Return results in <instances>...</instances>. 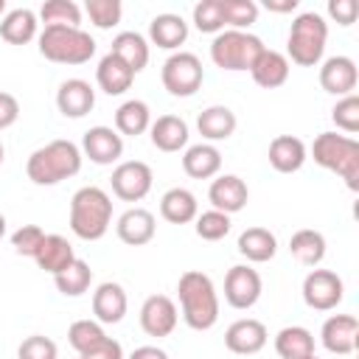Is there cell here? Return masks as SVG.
<instances>
[{
	"label": "cell",
	"instance_id": "42",
	"mask_svg": "<svg viewBox=\"0 0 359 359\" xmlns=\"http://www.w3.org/2000/svg\"><path fill=\"white\" fill-rule=\"evenodd\" d=\"M194 25L199 34H222L224 17H222V0H202L194 6Z\"/></svg>",
	"mask_w": 359,
	"mask_h": 359
},
{
	"label": "cell",
	"instance_id": "14",
	"mask_svg": "<svg viewBox=\"0 0 359 359\" xmlns=\"http://www.w3.org/2000/svg\"><path fill=\"white\" fill-rule=\"evenodd\" d=\"M81 154L95 165H112L123 154V137L112 126H90L81 137Z\"/></svg>",
	"mask_w": 359,
	"mask_h": 359
},
{
	"label": "cell",
	"instance_id": "52",
	"mask_svg": "<svg viewBox=\"0 0 359 359\" xmlns=\"http://www.w3.org/2000/svg\"><path fill=\"white\" fill-rule=\"evenodd\" d=\"M6 17V0H0V20Z\"/></svg>",
	"mask_w": 359,
	"mask_h": 359
},
{
	"label": "cell",
	"instance_id": "39",
	"mask_svg": "<svg viewBox=\"0 0 359 359\" xmlns=\"http://www.w3.org/2000/svg\"><path fill=\"white\" fill-rule=\"evenodd\" d=\"M222 17L230 31H247L258 20V3L255 0H222Z\"/></svg>",
	"mask_w": 359,
	"mask_h": 359
},
{
	"label": "cell",
	"instance_id": "3",
	"mask_svg": "<svg viewBox=\"0 0 359 359\" xmlns=\"http://www.w3.org/2000/svg\"><path fill=\"white\" fill-rule=\"evenodd\" d=\"M112 224V199L98 185H84L70 196V230L81 241H98Z\"/></svg>",
	"mask_w": 359,
	"mask_h": 359
},
{
	"label": "cell",
	"instance_id": "33",
	"mask_svg": "<svg viewBox=\"0 0 359 359\" xmlns=\"http://www.w3.org/2000/svg\"><path fill=\"white\" fill-rule=\"evenodd\" d=\"M151 126V109L146 101L140 98H129L115 109V132L123 137H137L143 132H149Z\"/></svg>",
	"mask_w": 359,
	"mask_h": 359
},
{
	"label": "cell",
	"instance_id": "38",
	"mask_svg": "<svg viewBox=\"0 0 359 359\" xmlns=\"http://www.w3.org/2000/svg\"><path fill=\"white\" fill-rule=\"evenodd\" d=\"M104 339H107V331L101 328L98 320H76L67 328V342L73 351H79V356H84L87 351H93Z\"/></svg>",
	"mask_w": 359,
	"mask_h": 359
},
{
	"label": "cell",
	"instance_id": "23",
	"mask_svg": "<svg viewBox=\"0 0 359 359\" xmlns=\"http://www.w3.org/2000/svg\"><path fill=\"white\" fill-rule=\"evenodd\" d=\"M34 261H36V266H39L42 272L59 275L62 269H67V266L76 261V252H73V244H70L65 236H59V233H45V238H42V244H39Z\"/></svg>",
	"mask_w": 359,
	"mask_h": 359
},
{
	"label": "cell",
	"instance_id": "24",
	"mask_svg": "<svg viewBox=\"0 0 359 359\" xmlns=\"http://www.w3.org/2000/svg\"><path fill=\"white\" fill-rule=\"evenodd\" d=\"M289 59L280 53V50H269V48H264L261 53H258V59L252 62V67H250V76H252V81L258 84V87H264V90H275V87H280V84H286V79H289Z\"/></svg>",
	"mask_w": 359,
	"mask_h": 359
},
{
	"label": "cell",
	"instance_id": "13",
	"mask_svg": "<svg viewBox=\"0 0 359 359\" xmlns=\"http://www.w3.org/2000/svg\"><path fill=\"white\" fill-rule=\"evenodd\" d=\"M177 320H180V311L168 294H149L140 306V328L149 337H157V339L168 337L177 328Z\"/></svg>",
	"mask_w": 359,
	"mask_h": 359
},
{
	"label": "cell",
	"instance_id": "44",
	"mask_svg": "<svg viewBox=\"0 0 359 359\" xmlns=\"http://www.w3.org/2000/svg\"><path fill=\"white\" fill-rule=\"evenodd\" d=\"M59 356V348L50 337H42V334H31L20 342L17 348V359H56Z\"/></svg>",
	"mask_w": 359,
	"mask_h": 359
},
{
	"label": "cell",
	"instance_id": "36",
	"mask_svg": "<svg viewBox=\"0 0 359 359\" xmlns=\"http://www.w3.org/2000/svg\"><path fill=\"white\" fill-rule=\"evenodd\" d=\"M53 283H56V289L65 297H81L90 289V283H93V269H90L87 261L76 258L67 269H62L59 275H53Z\"/></svg>",
	"mask_w": 359,
	"mask_h": 359
},
{
	"label": "cell",
	"instance_id": "46",
	"mask_svg": "<svg viewBox=\"0 0 359 359\" xmlns=\"http://www.w3.org/2000/svg\"><path fill=\"white\" fill-rule=\"evenodd\" d=\"M325 11L337 25H353L356 14H359V6H356V0H328Z\"/></svg>",
	"mask_w": 359,
	"mask_h": 359
},
{
	"label": "cell",
	"instance_id": "50",
	"mask_svg": "<svg viewBox=\"0 0 359 359\" xmlns=\"http://www.w3.org/2000/svg\"><path fill=\"white\" fill-rule=\"evenodd\" d=\"M264 6L275 14H292L297 8V0H264Z\"/></svg>",
	"mask_w": 359,
	"mask_h": 359
},
{
	"label": "cell",
	"instance_id": "37",
	"mask_svg": "<svg viewBox=\"0 0 359 359\" xmlns=\"http://www.w3.org/2000/svg\"><path fill=\"white\" fill-rule=\"evenodd\" d=\"M36 17H39V22L45 28H53V25L79 28L81 25V8L73 0H48V3H42Z\"/></svg>",
	"mask_w": 359,
	"mask_h": 359
},
{
	"label": "cell",
	"instance_id": "21",
	"mask_svg": "<svg viewBox=\"0 0 359 359\" xmlns=\"http://www.w3.org/2000/svg\"><path fill=\"white\" fill-rule=\"evenodd\" d=\"M149 137H151V146L165 151V154H174V151H182L188 149V123L180 118V115H160L157 121H151L149 126Z\"/></svg>",
	"mask_w": 359,
	"mask_h": 359
},
{
	"label": "cell",
	"instance_id": "15",
	"mask_svg": "<svg viewBox=\"0 0 359 359\" xmlns=\"http://www.w3.org/2000/svg\"><path fill=\"white\" fill-rule=\"evenodd\" d=\"M269 342V334H266V325L255 317H241L236 323L227 325L224 331V345L230 353H238V356H252L258 351H264V345Z\"/></svg>",
	"mask_w": 359,
	"mask_h": 359
},
{
	"label": "cell",
	"instance_id": "34",
	"mask_svg": "<svg viewBox=\"0 0 359 359\" xmlns=\"http://www.w3.org/2000/svg\"><path fill=\"white\" fill-rule=\"evenodd\" d=\"M275 353L280 359H303L314 353V334L303 325H286L275 334Z\"/></svg>",
	"mask_w": 359,
	"mask_h": 359
},
{
	"label": "cell",
	"instance_id": "19",
	"mask_svg": "<svg viewBox=\"0 0 359 359\" xmlns=\"http://www.w3.org/2000/svg\"><path fill=\"white\" fill-rule=\"evenodd\" d=\"M126 309H129V297H126V292H123L121 283H115V280L98 283V289L93 292V314H95V320L101 325L121 323L123 314H126Z\"/></svg>",
	"mask_w": 359,
	"mask_h": 359
},
{
	"label": "cell",
	"instance_id": "35",
	"mask_svg": "<svg viewBox=\"0 0 359 359\" xmlns=\"http://www.w3.org/2000/svg\"><path fill=\"white\" fill-rule=\"evenodd\" d=\"M289 252L303 264V266H317L325 258V236L320 230L303 227L297 233H292L289 238Z\"/></svg>",
	"mask_w": 359,
	"mask_h": 359
},
{
	"label": "cell",
	"instance_id": "20",
	"mask_svg": "<svg viewBox=\"0 0 359 359\" xmlns=\"http://www.w3.org/2000/svg\"><path fill=\"white\" fill-rule=\"evenodd\" d=\"M56 107L65 118H84L95 107V90L84 79H67L56 90Z\"/></svg>",
	"mask_w": 359,
	"mask_h": 359
},
{
	"label": "cell",
	"instance_id": "40",
	"mask_svg": "<svg viewBox=\"0 0 359 359\" xmlns=\"http://www.w3.org/2000/svg\"><path fill=\"white\" fill-rule=\"evenodd\" d=\"M194 222H196L194 230H196V236L202 241H222L230 233V216L222 213V210H213V208L205 210V213H199Z\"/></svg>",
	"mask_w": 359,
	"mask_h": 359
},
{
	"label": "cell",
	"instance_id": "9",
	"mask_svg": "<svg viewBox=\"0 0 359 359\" xmlns=\"http://www.w3.org/2000/svg\"><path fill=\"white\" fill-rule=\"evenodd\" d=\"M345 283L331 269H311L303 278V303L314 311H331L342 303Z\"/></svg>",
	"mask_w": 359,
	"mask_h": 359
},
{
	"label": "cell",
	"instance_id": "30",
	"mask_svg": "<svg viewBox=\"0 0 359 359\" xmlns=\"http://www.w3.org/2000/svg\"><path fill=\"white\" fill-rule=\"evenodd\" d=\"M236 247H238V252H241L250 264H266V261H272L275 252H278V238H275V233H269L266 227H247V230L238 236Z\"/></svg>",
	"mask_w": 359,
	"mask_h": 359
},
{
	"label": "cell",
	"instance_id": "49",
	"mask_svg": "<svg viewBox=\"0 0 359 359\" xmlns=\"http://www.w3.org/2000/svg\"><path fill=\"white\" fill-rule=\"evenodd\" d=\"M129 359H168V353L163 348H157V345H140V348H135L129 353Z\"/></svg>",
	"mask_w": 359,
	"mask_h": 359
},
{
	"label": "cell",
	"instance_id": "41",
	"mask_svg": "<svg viewBox=\"0 0 359 359\" xmlns=\"http://www.w3.org/2000/svg\"><path fill=\"white\" fill-rule=\"evenodd\" d=\"M84 11H87V17H90V22H93L95 28L109 31L112 25L121 22L123 6H121V0H87Z\"/></svg>",
	"mask_w": 359,
	"mask_h": 359
},
{
	"label": "cell",
	"instance_id": "45",
	"mask_svg": "<svg viewBox=\"0 0 359 359\" xmlns=\"http://www.w3.org/2000/svg\"><path fill=\"white\" fill-rule=\"evenodd\" d=\"M42 238H45V230L39 224H22L20 230L11 233V247H14L17 255L34 258L36 250H39V244H42Z\"/></svg>",
	"mask_w": 359,
	"mask_h": 359
},
{
	"label": "cell",
	"instance_id": "27",
	"mask_svg": "<svg viewBox=\"0 0 359 359\" xmlns=\"http://www.w3.org/2000/svg\"><path fill=\"white\" fill-rule=\"evenodd\" d=\"M149 39H151V45H157L163 50H177L188 39V22L180 14H171V11L157 14L149 22Z\"/></svg>",
	"mask_w": 359,
	"mask_h": 359
},
{
	"label": "cell",
	"instance_id": "11",
	"mask_svg": "<svg viewBox=\"0 0 359 359\" xmlns=\"http://www.w3.org/2000/svg\"><path fill=\"white\" fill-rule=\"evenodd\" d=\"M264 292V280L258 275V269H252L250 264H236L227 269L224 275V300L233 309H252L258 303Z\"/></svg>",
	"mask_w": 359,
	"mask_h": 359
},
{
	"label": "cell",
	"instance_id": "43",
	"mask_svg": "<svg viewBox=\"0 0 359 359\" xmlns=\"http://www.w3.org/2000/svg\"><path fill=\"white\" fill-rule=\"evenodd\" d=\"M331 121L337 123V129H342L348 137L359 132V95L351 93L345 98H339L331 109Z\"/></svg>",
	"mask_w": 359,
	"mask_h": 359
},
{
	"label": "cell",
	"instance_id": "16",
	"mask_svg": "<svg viewBox=\"0 0 359 359\" xmlns=\"http://www.w3.org/2000/svg\"><path fill=\"white\" fill-rule=\"evenodd\" d=\"M356 81H359V70L351 56H328L325 62H320V87L325 93L345 98L356 90Z\"/></svg>",
	"mask_w": 359,
	"mask_h": 359
},
{
	"label": "cell",
	"instance_id": "55",
	"mask_svg": "<svg viewBox=\"0 0 359 359\" xmlns=\"http://www.w3.org/2000/svg\"><path fill=\"white\" fill-rule=\"evenodd\" d=\"M79 359H87V356H79Z\"/></svg>",
	"mask_w": 359,
	"mask_h": 359
},
{
	"label": "cell",
	"instance_id": "29",
	"mask_svg": "<svg viewBox=\"0 0 359 359\" xmlns=\"http://www.w3.org/2000/svg\"><path fill=\"white\" fill-rule=\"evenodd\" d=\"M39 34V17L31 8H11L0 20V36L8 45H28Z\"/></svg>",
	"mask_w": 359,
	"mask_h": 359
},
{
	"label": "cell",
	"instance_id": "51",
	"mask_svg": "<svg viewBox=\"0 0 359 359\" xmlns=\"http://www.w3.org/2000/svg\"><path fill=\"white\" fill-rule=\"evenodd\" d=\"M3 236H6V216L0 213V238H3Z\"/></svg>",
	"mask_w": 359,
	"mask_h": 359
},
{
	"label": "cell",
	"instance_id": "17",
	"mask_svg": "<svg viewBox=\"0 0 359 359\" xmlns=\"http://www.w3.org/2000/svg\"><path fill=\"white\" fill-rule=\"evenodd\" d=\"M208 199H210L213 210L233 216V213L244 210V205L250 199V188L238 174H219L208 188Z\"/></svg>",
	"mask_w": 359,
	"mask_h": 359
},
{
	"label": "cell",
	"instance_id": "6",
	"mask_svg": "<svg viewBox=\"0 0 359 359\" xmlns=\"http://www.w3.org/2000/svg\"><path fill=\"white\" fill-rule=\"evenodd\" d=\"M39 53L56 65H84L95 56V39L81 28H42L39 34Z\"/></svg>",
	"mask_w": 359,
	"mask_h": 359
},
{
	"label": "cell",
	"instance_id": "4",
	"mask_svg": "<svg viewBox=\"0 0 359 359\" xmlns=\"http://www.w3.org/2000/svg\"><path fill=\"white\" fill-rule=\"evenodd\" d=\"M311 157L320 168L334 171L351 191H359V143L339 132H320L311 143Z\"/></svg>",
	"mask_w": 359,
	"mask_h": 359
},
{
	"label": "cell",
	"instance_id": "47",
	"mask_svg": "<svg viewBox=\"0 0 359 359\" xmlns=\"http://www.w3.org/2000/svg\"><path fill=\"white\" fill-rule=\"evenodd\" d=\"M20 118V101L11 95V93H3L0 90V132L14 126Z\"/></svg>",
	"mask_w": 359,
	"mask_h": 359
},
{
	"label": "cell",
	"instance_id": "25",
	"mask_svg": "<svg viewBox=\"0 0 359 359\" xmlns=\"http://www.w3.org/2000/svg\"><path fill=\"white\" fill-rule=\"evenodd\" d=\"M182 171L191 180H210L222 171V151L213 143H194L182 151Z\"/></svg>",
	"mask_w": 359,
	"mask_h": 359
},
{
	"label": "cell",
	"instance_id": "18",
	"mask_svg": "<svg viewBox=\"0 0 359 359\" xmlns=\"http://www.w3.org/2000/svg\"><path fill=\"white\" fill-rule=\"evenodd\" d=\"M115 233L123 244L129 247H143L154 238L157 233V222H154V213L146 210V208H129L126 213L118 216L115 222Z\"/></svg>",
	"mask_w": 359,
	"mask_h": 359
},
{
	"label": "cell",
	"instance_id": "53",
	"mask_svg": "<svg viewBox=\"0 0 359 359\" xmlns=\"http://www.w3.org/2000/svg\"><path fill=\"white\" fill-rule=\"evenodd\" d=\"M3 160H6V149H3V143H0V165H3Z\"/></svg>",
	"mask_w": 359,
	"mask_h": 359
},
{
	"label": "cell",
	"instance_id": "5",
	"mask_svg": "<svg viewBox=\"0 0 359 359\" xmlns=\"http://www.w3.org/2000/svg\"><path fill=\"white\" fill-rule=\"evenodd\" d=\"M328 42V22L317 11H303L292 20L289 36H286V59L300 67H317L323 62Z\"/></svg>",
	"mask_w": 359,
	"mask_h": 359
},
{
	"label": "cell",
	"instance_id": "10",
	"mask_svg": "<svg viewBox=\"0 0 359 359\" xmlns=\"http://www.w3.org/2000/svg\"><path fill=\"white\" fill-rule=\"evenodd\" d=\"M151 182H154V174L143 160H123L112 168V177H109L112 194L123 202H140L151 191Z\"/></svg>",
	"mask_w": 359,
	"mask_h": 359
},
{
	"label": "cell",
	"instance_id": "2",
	"mask_svg": "<svg viewBox=\"0 0 359 359\" xmlns=\"http://www.w3.org/2000/svg\"><path fill=\"white\" fill-rule=\"evenodd\" d=\"M81 160H84L81 149L73 140L59 137L31 151L25 163V174L34 185H59L62 180H70L81 171Z\"/></svg>",
	"mask_w": 359,
	"mask_h": 359
},
{
	"label": "cell",
	"instance_id": "1",
	"mask_svg": "<svg viewBox=\"0 0 359 359\" xmlns=\"http://www.w3.org/2000/svg\"><path fill=\"white\" fill-rule=\"evenodd\" d=\"M177 297L182 309V320L194 331H208L219 320V294L210 275L199 269H188L177 280Z\"/></svg>",
	"mask_w": 359,
	"mask_h": 359
},
{
	"label": "cell",
	"instance_id": "12",
	"mask_svg": "<svg viewBox=\"0 0 359 359\" xmlns=\"http://www.w3.org/2000/svg\"><path fill=\"white\" fill-rule=\"evenodd\" d=\"M320 342L328 353L351 356L359 348V320L353 314H331L320 328Z\"/></svg>",
	"mask_w": 359,
	"mask_h": 359
},
{
	"label": "cell",
	"instance_id": "48",
	"mask_svg": "<svg viewBox=\"0 0 359 359\" xmlns=\"http://www.w3.org/2000/svg\"><path fill=\"white\" fill-rule=\"evenodd\" d=\"M84 356H87V359H123V348H121L118 339L107 337L104 342H98V345H95L93 351H87Z\"/></svg>",
	"mask_w": 359,
	"mask_h": 359
},
{
	"label": "cell",
	"instance_id": "7",
	"mask_svg": "<svg viewBox=\"0 0 359 359\" xmlns=\"http://www.w3.org/2000/svg\"><path fill=\"white\" fill-rule=\"evenodd\" d=\"M264 50L261 36L250 34V31H222L213 36L210 42V59L216 67L230 70V73H241L250 70L252 62L258 59V53Z\"/></svg>",
	"mask_w": 359,
	"mask_h": 359
},
{
	"label": "cell",
	"instance_id": "22",
	"mask_svg": "<svg viewBox=\"0 0 359 359\" xmlns=\"http://www.w3.org/2000/svg\"><path fill=\"white\" fill-rule=\"evenodd\" d=\"M266 157H269V165H272L275 171H280V174H294V171H300L303 163L309 160V149H306V143H303L300 137H294V135H278V137H272Z\"/></svg>",
	"mask_w": 359,
	"mask_h": 359
},
{
	"label": "cell",
	"instance_id": "26",
	"mask_svg": "<svg viewBox=\"0 0 359 359\" xmlns=\"http://www.w3.org/2000/svg\"><path fill=\"white\" fill-rule=\"evenodd\" d=\"M236 126H238L236 112L230 107H222V104H213V107L202 109L199 118H196V129L205 137V143H219V140L233 137Z\"/></svg>",
	"mask_w": 359,
	"mask_h": 359
},
{
	"label": "cell",
	"instance_id": "54",
	"mask_svg": "<svg viewBox=\"0 0 359 359\" xmlns=\"http://www.w3.org/2000/svg\"><path fill=\"white\" fill-rule=\"evenodd\" d=\"M303 359H320V356H317V353H309V356H303Z\"/></svg>",
	"mask_w": 359,
	"mask_h": 359
},
{
	"label": "cell",
	"instance_id": "32",
	"mask_svg": "<svg viewBox=\"0 0 359 359\" xmlns=\"http://www.w3.org/2000/svg\"><path fill=\"white\" fill-rule=\"evenodd\" d=\"M95 81H98V87H101L107 95H123V93L132 87L135 73H132L115 53H107V56L98 62V67H95Z\"/></svg>",
	"mask_w": 359,
	"mask_h": 359
},
{
	"label": "cell",
	"instance_id": "31",
	"mask_svg": "<svg viewBox=\"0 0 359 359\" xmlns=\"http://www.w3.org/2000/svg\"><path fill=\"white\" fill-rule=\"evenodd\" d=\"M135 76L149 65V42L143 34L137 31H121L115 39H112V50Z\"/></svg>",
	"mask_w": 359,
	"mask_h": 359
},
{
	"label": "cell",
	"instance_id": "8",
	"mask_svg": "<svg viewBox=\"0 0 359 359\" xmlns=\"http://www.w3.org/2000/svg\"><path fill=\"white\" fill-rule=\"evenodd\" d=\"M160 81L163 87L168 90V95L174 98H188L194 95L202 81H205V67L199 62L196 53L191 50H174L165 62H163V70H160Z\"/></svg>",
	"mask_w": 359,
	"mask_h": 359
},
{
	"label": "cell",
	"instance_id": "28",
	"mask_svg": "<svg viewBox=\"0 0 359 359\" xmlns=\"http://www.w3.org/2000/svg\"><path fill=\"white\" fill-rule=\"evenodd\" d=\"M160 216L171 224H188L199 216V202L188 188H168L160 196Z\"/></svg>",
	"mask_w": 359,
	"mask_h": 359
}]
</instances>
